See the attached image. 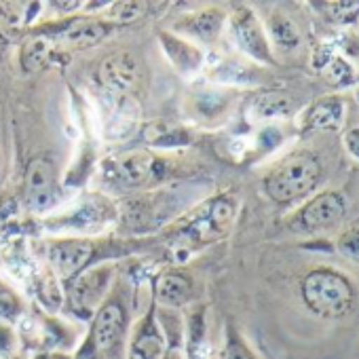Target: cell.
I'll return each mask as SVG.
<instances>
[{
    "label": "cell",
    "instance_id": "5",
    "mask_svg": "<svg viewBox=\"0 0 359 359\" xmlns=\"http://www.w3.org/2000/svg\"><path fill=\"white\" fill-rule=\"evenodd\" d=\"M110 281H112V266L108 264L87 269L79 277H74L70 287V304L74 313H79L81 317L95 313L104 304L102 300L104 294L108 292Z\"/></svg>",
    "mask_w": 359,
    "mask_h": 359
},
{
    "label": "cell",
    "instance_id": "19",
    "mask_svg": "<svg viewBox=\"0 0 359 359\" xmlns=\"http://www.w3.org/2000/svg\"><path fill=\"white\" fill-rule=\"evenodd\" d=\"M321 72H323L325 81H327L330 85H334V87H346V85L353 83V79H355L353 66H351L344 57H340V55H332V57L323 64Z\"/></svg>",
    "mask_w": 359,
    "mask_h": 359
},
{
    "label": "cell",
    "instance_id": "2",
    "mask_svg": "<svg viewBox=\"0 0 359 359\" xmlns=\"http://www.w3.org/2000/svg\"><path fill=\"white\" fill-rule=\"evenodd\" d=\"M306 306L323 319H340L353 311L355 290L351 281L334 269H315L302 279Z\"/></svg>",
    "mask_w": 359,
    "mask_h": 359
},
{
    "label": "cell",
    "instance_id": "4",
    "mask_svg": "<svg viewBox=\"0 0 359 359\" xmlns=\"http://www.w3.org/2000/svg\"><path fill=\"white\" fill-rule=\"evenodd\" d=\"M346 214V201L336 191L313 197L294 218L292 229L300 233H323L340 224Z\"/></svg>",
    "mask_w": 359,
    "mask_h": 359
},
{
    "label": "cell",
    "instance_id": "7",
    "mask_svg": "<svg viewBox=\"0 0 359 359\" xmlns=\"http://www.w3.org/2000/svg\"><path fill=\"white\" fill-rule=\"evenodd\" d=\"M97 79L108 91L116 95H129L140 83V60L131 51L112 53L100 64Z\"/></svg>",
    "mask_w": 359,
    "mask_h": 359
},
{
    "label": "cell",
    "instance_id": "1",
    "mask_svg": "<svg viewBox=\"0 0 359 359\" xmlns=\"http://www.w3.org/2000/svg\"><path fill=\"white\" fill-rule=\"evenodd\" d=\"M321 177L323 167L319 156L309 150H298L273 167V171L264 177V191L275 203L290 205L315 193Z\"/></svg>",
    "mask_w": 359,
    "mask_h": 359
},
{
    "label": "cell",
    "instance_id": "22",
    "mask_svg": "<svg viewBox=\"0 0 359 359\" xmlns=\"http://www.w3.org/2000/svg\"><path fill=\"white\" fill-rule=\"evenodd\" d=\"M338 252L348 258L351 262H357L359 264V226L357 229H351L346 233H342L338 237V243H336Z\"/></svg>",
    "mask_w": 359,
    "mask_h": 359
},
{
    "label": "cell",
    "instance_id": "17",
    "mask_svg": "<svg viewBox=\"0 0 359 359\" xmlns=\"http://www.w3.org/2000/svg\"><path fill=\"white\" fill-rule=\"evenodd\" d=\"M161 39L165 41L163 45H165V49H167L171 62H173L177 68H182V70H193V68L199 66L201 53H199L193 45H189V43H184V41H177V39H171V36H167V34H163Z\"/></svg>",
    "mask_w": 359,
    "mask_h": 359
},
{
    "label": "cell",
    "instance_id": "11",
    "mask_svg": "<svg viewBox=\"0 0 359 359\" xmlns=\"http://www.w3.org/2000/svg\"><path fill=\"white\" fill-rule=\"evenodd\" d=\"M129 359H169L167 338L152 313L135 325L129 344Z\"/></svg>",
    "mask_w": 359,
    "mask_h": 359
},
{
    "label": "cell",
    "instance_id": "12",
    "mask_svg": "<svg viewBox=\"0 0 359 359\" xmlns=\"http://www.w3.org/2000/svg\"><path fill=\"white\" fill-rule=\"evenodd\" d=\"M125 327V309L121 302L110 300L106 304H102L95 311V319H93V330H91V340L95 344L97 351H108L112 348Z\"/></svg>",
    "mask_w": 359,
    "mask_h": 359
},
{
    "label": "cell",
    "instance_id": "20",
    "mask_svg": "<svg viewBox=\"0 0 359 359\" xmlns=\"http://www.w3.org/2000/svg\"><path fill=\"white\" fill-rule=\"evenodd\" d=\"M49 41H30L24 51H22V64L26 72H39L51 57V47L47 45Z\"/></svg>",
    "mask_w": 359,
    "mask_h": 359
},
{
    "label": "cell",
    "instance_id": "8",
    "mask_svg": "<svg viewBox=\"0 0 359 359\" xmlns=\"http://www.w3.org/2000/svg\"><path fill=\"white\" fill-rule=\"evenodd\" d=\"M53 26V24H51ZM110 24L100 20H87L76 18L64 24H55L53 28H43L41 34L47 36V41L60 43V45H72V47H93L102 43L110 34Z\"/></svg>",
    "mask_w": 359,
    "mask_h": 359
},
{
    "label": "cell",
    "instance_id": "14",
    "mask_svg": "<svg viewBox=\"0 0 359 359\" xmlns=\"http://www.w3.org/2000/svg\"><path fill=\"white\" fill-rule=\"evenodd\" d=\"M156 158L146 152H127L114 161V175L127 187H142L154 177Z\"/></svg>",
    "mask_w": 359,
    "mask_h": 359
},
{
    "label": "cell",
    "instance_id": "18",
    "mask_svg": "<svg viewBox=\"0 0 359 359\" xmlns=\"http://www.w3.org/2000/svg\"><path fill=\"white\" fill-rule=\"evenodd\" d=\"M269 28H271V36L273 41L281 47V49H294L298 47L300 43V34L296 30V26L281 13L273 15L271 22H269Z\"/></svg>",
    "mask_w": 359,
    "mask_h": 359
},
{
    "label": "cell",
    "instance_id": "25",
    "mask_svg": "<svg viewBox=\"0 0 359 359\" xmlns=\"http://www.w3.org/2000/svg\"><path fill=\"white\" fill-rule=\"evenodd\" d=\"M344 146H346L348 154L359 161V125L357 127H351L344 133Z\"/></svg>",
    "mask_w": 359,
    "mask_h": 359
},
{
    "label": "cell",
    "instance_id": "9",
    "mask_svg": "<svg viewBox=\"0 0 359 359\" xmlns=\"http://www.w3.org/2000/svg\"><path fill=\"white\" fill-rule=\"evenodd\" d=\"M93 254H95L93 243L83 241V239H64V241L51 243L49 262L57 277L74 279L83 271H87V264L93 260Z\"/></svg>",
    "mask_w": 359,
    "mask_h": 359
},
{
    "label": "cell",
    "instance_id": "15",
    "mask_svg": "<svg viewBox=\"0 0 359 359\" xmlns=\"http://www.w3.org/2000/svg\"><path fill=\"white\" fill-rule=\"evenodd\" d=\"M344 121V102L338 95L317 100L306 112L304 125L315 131H336Z\"/></svg>",
    "mask_w": 359,
    "mask_h": 359
},
{
    "label": "cell",
    "instance_id": "23",
    "mask_svg": "<svg viewBox=\"0 0 359 359\" xmlns=\"http://www.w3.org/2000/svg\"><path fill=\"white\" fill-rule=\"evenodd\" d=\"M222 359H256V357L248 348V344L235 332H231L229 340L224 344V351H222Z\"/></svg>",
    "mask_w": 359,
    "mask_h": 359
},
{
    "label": "cell",
    "instance_id": "16",
    "mask_svg": "<svg viewBox=\"0 0 359 359\" xmlns=\"http://www.w3.org/2000/svg\"><path fill=\"white\" fill-rule=\"evenodd\" d=\"M222 24H224V15L216 9H210V11H201V13L189 15L182 22H177V30L189 36H195L203 43H212L218 39Z\"/></svg>",
    "mask_w": 359,
    "mask_h": 359
},
{
    "label": "cell",
    "instance_id": "21",
    "mask_svg": "<svg viewBox=\"0 0 359 359\" xmlns=\"http://www.w3.org/2000/svg\"><path fill=\"white\" fill-rule=\"evenodd\" d=\"M327 18L340 26H353L359 20V3H325Z\"/></svg>",
    "mask_w": 359,
    "mask_h": 359
},
{
    "label": "cell",
    "instance_id": "10",
    "mask_svg": "<svg viewBox=\"0 0 359 359\" xmlns=\"http://www.w3.org/2000/svg\"><path fill=\"white\" fill-rule=\"evenodd\" d=\"M55 169L49 158H34L26 171V201L30 210L45 212L55 203Z\"/></svg>",
    "mask_w": 359,
    "mask_h": 359
},
{
    "label": "cell",
    "instance_id": "13",
    "mask_svg": "<svg viewBox=\"0 0 359 359\" xmlns=\"http://www.w3.org/2000/svg\"><path fill=\"white\" fill-rule=\"evenodd\" d=\"M154 296L156 302L169 309L184 306L193 296V279L184 271L169 269L161 273L154 281Z\"/></svg>",
    "mask_w": 359,
    "mask_h": 359
},
{
    "label": "cell",
    "instance_id": "6",
    "mask_svg": "<svg viewBox=\"0 0 359 359\" xmlns=\"http://www.w3.org/2000/svg\"><path fill=\"white\" fill-rule=\"evenodd\" d=\"M231 30H233L235 43L239 45V49L245 55H250L252 60L264 62V64H273V51H271L269 36L252 9H248V7L237 9L231 18Z\"/></svg>",
    "mask_w": 359,
    "mask_h": 359
},
{
    "label": "cell",
    "instance_id": "24",
    "mask_svg": "<svg viewBox=\"0 0 359 359\" xmlns=\"http://www.w3.org/2000/svg\"><path fill=\"white\" fill-rule=\"evenodd\" d=\"M150 131H152V135L148 137V142H152V144H180L182 142L187 135H184V131L180 129V127H175V125H171V127H150Z\"/></svg>",
    "mask_w": 359,
    "mask_h": 359
},
{
    "label": "cell",
    "instance_id": "3",
    "mask_svg": "<svg viewBox=\"0 0 359 359\" xmlns=\"http://www.w3.org/2000/svg\"><path fill=\"white\" fill-rule=\"evenodd\" d=\"M237 214V201L235 197H214L201 208H197L189 218H184L173 229V237L177 241H182L184 245H208L212 241L222 239Z\"/></svg>",
    "mask_w": 359,
    "mask_h": 359
}]
</instances>
